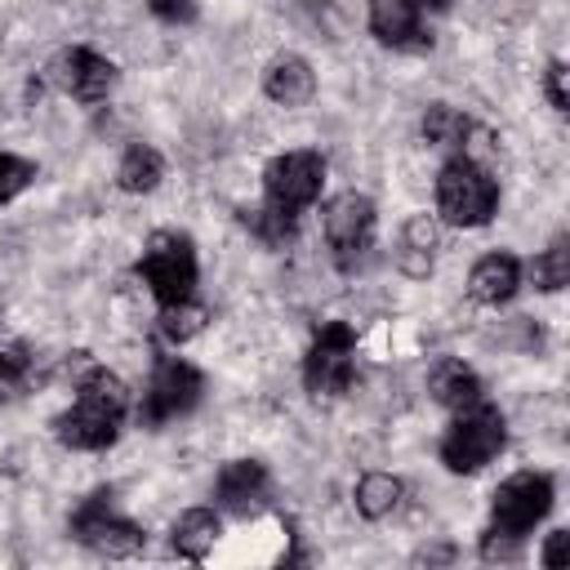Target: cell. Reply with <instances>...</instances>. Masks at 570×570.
I'll use <instances>...</instances> for the list:
<instances>
[{
    "label": "cell",
    "mask_w": 570,
    "mask_h": 570,
    "mask_svg": "<svg viewBox=\"0 0 570 570\" xmlns=\"http://www.w3.org/2000/svg\"><path fill=\"white\" fill-rule=\"evenodd\" d=\"M129 414V387L107 370L85 361L76 374V401L53 419V436L67 450H107Z\"/></svg>",
    "instance_id": "obj_1"
},
{
    "label": "cell",
    "mask_w": 570,
    "mask_h": 570,
    "mask_svg": "<svg viewBox=\"0 0 570 570\" xmlns=\"http://www.w3.org/2000/svg\"><path fill=\"white\" fill-rule=\"evenodd\" d=\"M508 445V419L499 405H490L485 396L454 410L445 436H441V463L454 472V476H472L481 472L485 463H494Z\"/></svg>",
    "instance_id": "obj_2"
},
{
    "label": "cell",
    "mask_w": 570,
    "mask_h": 570,
    "mask_svg": "<svg viewBox=\"0 0 570 570\" xmlns=\"http://www.w3.org/2000/svg\"><path fill=\"white\" fill-rule=\"evenodd\" d=\"M436 214L450 227H485L499 214V183L476 156L454 151L436 174Z\"/></svg>",
    "instance_id": "obj_3"
},
{
    "label": "cell",
    "mask_w": 570,
    "mask_h": 570,
    "mask_svg": "<svg viewBox=\"0 0 570 570\" xmlns=\"http://www.w3.org/2000/svg\"><path fill=\"white\" fill-rule=\"evenodd\" d=\"M116 494L111 490H94L76 512H71V539L76 543H85L89 552H98V557H111V561H120V557H138L142 548H147V530L138 525V521H129L125 512H116V503H111Z\"/></svg>",
    "instance_id": "obj_4"
},
{
    "label": "cell",
    "mask_w": 570,
    "mask_h": 570,
    "mask_svg": "<svg viewBox=\"0 0 570 570\" xmlns=\"http://www.w3.org/2000/svg\"><path fill=\"white\" fill-rule=\"evenodd\" d=\"M352 379H356V330L347 321H325L303 356V387L316 401H334L352 387Z\"/></svg>",
    "instance_id": "obj_5"
},
{
    "label": "cell",
    "mask_w": 570,
    "mask_h": 570,
    "mask_svg": "<svg viewBox=\"0 0 570 570\" xmlns=\"http://www.w3.org/2000/svg\"><path fill=\"white\" fill-rule=\"evenodd\" d=\"M138 276L147 281L156 303H183L196 294V245L183 232H156L138 258Z\"/></svg>",
    "instance_id": "obj_6"
},
{
    "label": "cell",
    "mask_w": 570,
    "mask_h": 570,
    "mask_svg": "<svg viewBox=\"0 0 570 570\" xmlns=\"http://www.w3.org/2000/svg\"><path fill=\"white\" fill-rule=\"evenodd\" d=\"M200 392H205V374L183 361V356H160L147 387H142V401H138V423L142 428H165L183 414H191L200 405Z\"/></svg>",
    "instance_id": "obj_7"
},
{
    "label": "cell",
    "mask_w": 570,
    "mask_h": 570,
    "mask_svg": "<svg viewBox=\"0 0 570 570\" xmlns=\"http://www.w3.org/2000/svg\"><path fill=\"white\" fill-rule=\"evenodd\" d=\"M552 476L548 472H512L494 494H490V525L494 534H508L525 543V534L552 512Z\"/></svg>",
    "instance_id": "obj_8"
},
{
    "label": "cell",
    "mask_w": 570,
    "mask_h": 570,
    "mask_svg": "<svg viewBox=\"0 0 570 570\" xmlns=\"http://www.w3.org/2000/svg\"><path fill=\"white\" fill-rule=\"evenodd\" d=\"M325 187V156L321 151H281L263 169V205L303 214Z\"/></svg>",
    "instance_id": "obj_9"
},
{
    "label": "cell",
    "mask_w": 570,
    "mask_h": 570,
    "mask_svg": "<svg viewBox=\"0 0 570 570\" xmlns=\"http://www.w3.org/2000/svg\"><path fill=\"white\" fill-rule=\"evenodd\" d=\"M374 227H379V209L361 191H343L325 205V240L338 267H356L365 258V249L374 245Z\"/></svg>",
    "instance_id": "obj_10"
},
{
    "label": "cell",
    "mask_w": 570,
    "mask_h": 570,
    "mask_svg": "<svg viewBox=\"0 0 570 570\" xmlns=\"http://www.w3.org/2000/svg\"><path fill=\"white\" fill-rule=\"evenodd\" d=\"M116 76H120L116 62L102 58L98 49H89V45H71V49H62V53L49 62V80H53L62 94L80 98V102H102V98L111 94Z\"/></svg>",
    "instance_id": "obj_11"
},
{
    "label": "cell",
    "mask_w": 570,
    "mask_h": 570,
    "mask_svg": "<svg viewBox=\"0 0 570 570\" xmlns=\"http://www.w3.org/2000/svg\"><path fill=\"white\" fill-rule=\"evenodd\" d=\"M267 494H272V476H267V468H263L258 459H232V463H223L218 476H214V499H218V508L232 512V517H254V512H263Z\"/></svg>",
    "instance_id": "obj_12"
},
{
    "label": "cell",
    "mask_w": 570,
    "mask_h": 570,
    "mask_svg": "<svg viewBox=\"0 0 570 570\" xmlns=\"http://www.w3.org/2000/svg\"><path fill=\"white\" fill-rule=\"evenodd\" d=\"M370 36L387 49H401V53H428L432 49V31L423 27V9H414L410 0H374L370 4Z\"/></svg>",
    "instance_id": "obj_13"
},
{
    "label": "cell",
    "mask_w": 570,
    "mask_h": 570,
    "mask_svg": "<svg viewBox=\"0 0 570 570\" xmlns=\"http://www.w3.org/2000/svg\"><path fill=\"white\" fill-rule=\"evenodd\" d=\"M263 94L276 102V107H303L312 102L316 94V71L303 53H276L263 71Z\"/></svg>",
    "instance_id": "obj_14"
},
{
    "label": "cell",
    "mask_w": 570,
    "mask_h": 570,
    "mask_svg": "<svg viewBox=\"0 0 570 570\" xmlns=\"http://www.w3.org/2000/svg\"><path fill=\"white\" fill-rule=\"evenodd\" d=\"M521 289V258L508 254V249H494L485 258L472 263V276H468V294L485 307H499L508 303L512 294Z\"/></svg>",
    "instance_id": "obj_15"
},
{
    "label": "cell",
    "mask_w": 570,
    "mask_h": 570,
    "mask_svg": "<svg viewBox=\"0 0 570 570\" xmlns=\"http://www.w3.org/2000/svg\"><path fill=\"white\" fill-rule=\"evenodd\" d=\"M428 392H432L436 405H445V410H463V405H472V401L485 396V383H481V374H476L472 365L445 356V361L432 365V374H428Z\"/></svg>",
    "instance_id": "obj_16"
},
{
    "label": "cell",
    "mask_w": 570,
    "mask_h": 570,
    "mask_svg": "<svg viewBox=\"0 0 570 570\" xmlns=\"http://www.w3.org/2000/svg\"><path fill=\"white\" fill-rule=\"evenodd\" d=\"M218 534H223V521H218L214 508H187V512L174 521V530H169V548H174L183 561H205V557L214 552Z\"/></svg>",
    "instance_id": "obj_17"
},
{
    "label": "cell",
    "mask_w": 570,
    "mask_h": 570,
    "mask_svg": "<svg viewBox=\"0 0 570 570\" xmlns=\"http://www.w3.org/2000/svg\"><path fill=\"white\" fill-rule=\"evenodd\" d=\"M160 178H165V160H160L156 147H147V142L125 147V156H120V165H116V187H120V191L147 196V191L160 187Z\"/></svg>",
    "instance_id": "obj_18"
},
{
    "label": "cell",
    "mask_w": 570,
    "mask_h": 570,
    "mask_svg": "<svg viewBox=\"0 0 570 570\" xmlns=\"http://www.w3.org/2000/svg\"><path fill=\"white\" fill-rule=\"evenodd\" d=\"M423 142L428 147H445V151H468V138H472V120L450 107V102H432L423 111Z\"/></svg>",
    "instance_id": "obj_19"
},
{
    "label": "cell",
    "mask_w": 570,
    "mask_h": 570,
    "mask_svg": "<svg viewBox=\"0 0 570 570\" xmlns=\"http://www.w3.org/2000/svg\"><path fill=\"white\" fill-rule=\"evenodd\" d=\"M441 245V232H436V223H432V214H414V218H405V227H401V267L410 272V276H428L432 272V249Z\"/></svg>",
    "instance_id": "obj_20"
},
{
    "label": "cell",
    "mask_w": 570,
    "mask_h": 570,
    "mask_svg": "<svg viewBox=\"0 0 570 570\" xmlns=\"http://www.w3.org/2000/svg\"><path fill=\"white\" fill-rule=\"evenodd\" d=\"M401 494H405L401 476H392V472H365V476L356 481V490H352V503H356V512H361L365 521H383V517L396 512Z\"/></svg>",
    "instance_id": "obj_21"
},
{
    "label": "cell",
    "mask_w": 570,
    "mask_h": 570,
    "mask_svg": "<svg viewBox=\"0 0 570 570\" xmlns=\"http://www.w3.org/2000/svg\"><path fill=\"white\" fill-rule=\"evenodd\" d=\"M240 223H245L267 249H285V245L298 236V218L285 214V209H272V205H240Z\"/></svg>",
    "instance_id": "obj_22"
},
{
    "label": "cell",
    "mask_w": 570,
    "mask_h": 570,
    "mask_svg": "<svg viewBox=\"0 0 570 570\" xmlns=\"http://www.w3.org/2000/svg\"><path fill=\"white\" fill-rule=\"evenodd\" d=\"M205 321H209V307H205L196 294L183 298V303H160V316H156V325H160V334H165L169 343L196 338V334L205 330Z\"/></svg>",
    "instance_id": "obj_23"
},
{
    "label": "cell",
    "mask_w": 570,
    "mask_h": 570,
    "mask_svg": "<svg viewBox=\"0 0 570 570\" xmlns=\"http://www.w3.org/2000/svg\"><path fill=\"white\" fill-rule=\"evenodd\" d=\"M530 276H534V289H543V294H557L561 285H570V240L557 236V240L530 263Z\"/></svg>",
    "instance_id": "obj_24"
},
{
    "label": "cell",
    "mask_w": 570,
    "mask_h": 570,
    "mask_svg": "<svg viewBox=\"0 0 570 570\" xmlns=\"http://www.w3.org/2000/svg\"><path fill=\"white\" fill-rule=\"evenodd\" d=\"M36 160L27 156H13V151H0V205H9L13 196H22L31 183H36Z\"/></svg>",
    "instance_id": "obj_25"
},
{
    "label": "cell",
    "mask_w": 570,
    "mask_h": 570,
    "mask_svg": "<svg viewBox=\"0 0 570 570\" xmlns=\"http://www.w3.org/2000/svg\"><path fill=\"white\" fill-rule=\"evenodd\" d=\"M22 379H27V356H22L18 347H0V401H4L9 392H18Z\"/></svg>",
    "instance_id": "obj_26"
},
{
    "label": "cell",
    "mask_w": 570,
    "mask_h": 570,
    "mask_svg": "<svg viewBox=\"0 0 570 570\" xmlns=\"http://www.w3.org/2000/svg\"><path fill=\"white\" fill-rule=\"evenodd\" d=\"M566 62L561 58H552L548 62V71H543V94H548V102H552V111H570V94H566Z\"/></svg>",
    "instance_id": "obj_27"
},
{
    "label": "cell",
    "mask_w": 570,
    "mask_h": 570,
    "mask_svg": "<svg viewBox=\"0 0 570 570\" xmlns=\"http://www.w3.org/2000/svg\"><path fill=\"white\" fill-rule=\"evenodd\" d=\"M147 9H151V18H160L169 27L196 22V0H147Z\"/></svg>",
    "instance_id": "obj_28"
},
{
    "label": "cell",
    "mask_w": 570,
    "mask_h": 570,
    "mask_svg": "<svg viewBox=\"0 0 570 570\" xmlns=\"http://www.w3.org/2000/svg\"><path fill=\"white\" fill-rule=\"evenodd\" d=\"M517 557H521V543L517 539L494 534V530L481 534V561H517Z\"/></svg>",
    "instance_id": "obj_29"
},
{
    "label": "cell",
    "mask_w": 570,
    "mask_h": 570,
    "mask_svg": "<svg viewBox=\"0 0 570 570\" xmlns=\"http://www.w3.org/2000/svg\"><path fill=\"white\" fill-rule=\"evenodd\" d=\"M566 548H570V530H552L548 543H543V552H539V561H543L548 570H561V566H566Z\"/></svg>",
    "instance_id": "obj_30"
},
{
    "label": "cell",
    "mask_w": 570,
    "mask_h": 570,
    "mask_svg": "<svg viewBox=\"0 0 570 570\" xmlns=\"http://www.w3.org/2000/svg\"><path fill=\"white\" fill-rule=\"evenodd\" d=\"M423 561H428V566H432V561H454V548H450V543H436V548H419V552H414V566H423Z\"/></svg>",
    "instance_id": "obj_31"
},
{
    "label": "cell",
    "mask_w": 570,
    "mask_h": 570,
    "mask_svg": "<svg viewBox=\"0 0 570 570\" xmlns=\"http://www.w3.org/2000/svg\"><path fill=\"white\" fill-rule=\"evenodd\" d=\"M414 9H432V13H445L450 9V0H410Z\"/></svg>",
    "instance_id": "obj_32"
}]
</instances>
